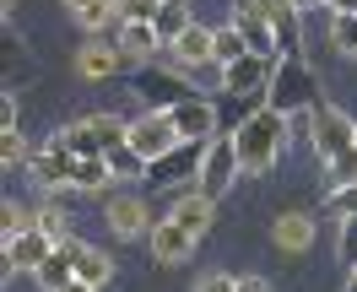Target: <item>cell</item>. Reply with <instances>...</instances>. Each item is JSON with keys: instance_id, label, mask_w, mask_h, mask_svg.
Listing matches in <instances>:
<instances>
[{"instance_id": "cell-10", "label": "cell", "mask_w": 357, "mask_h": 292, "mask_svg": "<svg viewBox=\"0 0 357 292\" xmlns=\"http://www.w3.org/2000/svg\"><path fill=\"white\" fill-rule=\"evenodd\" d=\"M76 152H70L66 141L54 135V141H44L33 157H27V168H33V179L44 184V190H70V179H76Z\"/></svg>"}, {"instance_id": "cell-41", "label": "cell", "mask_w": 357, "mask_h": 292, "mask_svg": "<svg viewBox=\"0 0 357 292\" xmlns=\"http://www.w3.org/2000/svg\"><path fill=\"white\" fill-rule=\"evenodd\" d=\"M0 6H6V11H11V6H17V0H0Z\"/></svg>"}, {"instance_id": "cell-6", "label": "cell", "mask_w": 357, "mask_h": 292, "mask_svg": "<svg viewBox=\"0 0 357 292\" xmlns=\"http://www.w3.org/2000/svg\"><path fill=\"white\" fill-rule=\"evenodd\" d=\"M309 135H314V152H319L325 162L357 152V125L341 109H331V103H319V109L309 114Z\"/></svg>"}, {"instance_id": "cell-9", "label": "cell", "mask_w": 357, "mask_h": 292, "mask_svg": "<svg viewBox=\"0 0 357 292\" xmlns=\"http://www.w3.org/2000/svg\"><path fill=\"white\" fill-rule=\"evenodd\" d=\"M238 174H244L238 141H233V135H227V141H211V146H206V162H201V190L211 195V201H222Z\"/></svg>"}, {"instance_id": "cell-1", "label": "cell", "mask_w": 357, "mask_h": 292, "mask_svg": "<svg viewBox=\"0 0 357 292\" xmlns=\"http://www.w3.org/2000/svg\"><path fill=\"white\" fill-rule=\"evenodd\" d=\"M233 141H238L244 174H271L276 157H282V141H287V119L276 109H255V114H244V125L233 130Z\"/></svg>"}, {"instance_id": "cell-11", "label": "cell", "mask_w": 357, "mask_h": 292, "mask_svg": "<svg viewBox=\"0 0 357 292\" xmlns=\"http://www.w3.org/2000/svg\"><path fill=\"white\" fill-rule=\"evenodd\" d=\"M168 217H174L184 233H195V238H201L206 227L217 222V201L206 195L201 184H184V190H174V206H168Z\"/></svg>"}, {"instance_id": "cell-38", "label": "cell", "mask_w": 357, "mask_h": 292, "mask_svg": "<svg viewBox=\"0 0 357 292\" xmlns=\"http://www.w3.org/2000/svg\"><path fill=\"white\" fill-rule=\"evenodd\" d=\"M66 292H98V287H87V282H70V287Z\"/></svg>"}, {"instance_id": "cell-17", "label": "cell", "mask_w": 357, "mask_h": 292, "mask_svg": "<svg viewBox=\"0 0 357 292\" xmlns=\"http://www.w3.org/2000/svg\"><path fill=\"white\" fill-rule=\"evenodd\" d=\"M49 254H54V238L38 233V227H27V233H17V238H6V270H38Z\"/></svg>"}, {"instance_id": "cell-7", "label": "cell", "mask_w": 357, "mask_h": 292, "mask_svg": "<svg viewBox=\"0 0 357 292\" xmlns=\"http://www.w3.org/2000/svg\"><path fill=\"white\" fill-rule=\"evenodd\" d=\"M135 92L146 98V109H162V114L195 98V87H190L184 70H162V66H141L135 70Z\"/></svg>"}, {"instance_id": "cell-29", "label": "cell", "mask_w": 357, "mask_h": 292, "mask_svg": "<svg viewBox=\"0 0 357 292\" xmlns=\"http://www.w3.org/2000/svg\"><path fill=\"white\" fill-rule=\"evenodd\" d=\"M325 211H331V217H341V222H347V217H357V184L331 190V195H325Z\"/></svg>"}, {"instance_id": "cell-39", "label": "cell", "mask_w": 357, "mask_h": 292, "mask_svg": "<svg viewBox=\"0 0 357 292\" xmlns=\"http://www.w3.org/2000/svg\"><path fill=\"white\" fill-rule=\"evenodd\" d=\"M292 6H298V11H303V6H325V0H292Z\"/></svg>"}, {"instance_id": "cell-30", "label": "cell", "mask_w": 357, "mask_h": 292, "mask_svg": "<svg viewBox=\"0 0 357 292\" xmlns=\"http://www.w3.org/2000/svg\"><path fill=\"white\" fill-rule=\"evenodd\" d=\"M325 184H331V190H341V184H357V152H347V157L325 162Z\"/></svg>"}, {"instance_id": "cell-8", "label": "cell", "mask_w": 357, "mask_h": 292, "mask_svg": "<svg viewBox=\"0 0 357 292\" xmlns=\"http://www.w3.org/2000/svg\"><path fill=\"white\" fill-rule=\"evenodd\" d=\"M174 146H178V130L162 109H146L141 119H130V152L146 162V168H152L162 152H174Z\"/></svg>"}, {"instance_id": "cell-22", "label": "cell", "mask_w": 357, "mask_h": 292, "mask_svg": "<svg viewBox=\"0 0 357 292\" xmlns=\"http://www.w3.org/2000/svg\"><path fill=\"white\" fill-rule=\"evenodd\" d=\"M119 66H125V54H119V49H109V44H98V38L76 54V70H82L87 82H103V76H114Z\"/></svg>"}, {"instance_id": "cell-25", "label": "cell", "mask_w": 357, "mask_h": 292, "mask_svg": "<svg viewBox=\"0 0 357 292\" xmlns=\"http://www.w3.org/2000/svg\"><path fill=\"white\" fill-rule=\"evenodd\" d=\"M244 54H255V49L244 44V33H238V27L227 22V27H217V66H238V60H244Z\"/></svg>"}, {"instance_id": "cell-32", "label": "cell", "mask_w": 357, "mask_h": 292, "mask_svg": "<svg viewBox=\"0 0 357 292\" xmlns=\"http://www.w3.org/2000/svg\"><path fill=\"white\" fill-rule=\"evenodd\" d=\"M0 222H6V238H17V233H27V227H33V211H27V206H17V201H6Z\"/></svg>"}, {"instance_id": "cell-12", "label": "cell", "mask_w": 357, "mask_h": 292, "mask_svg": "<svg viewBox=\"0 0 357 292\" xmlns=\"http://www.w3.org/2000/svg\"><path fill=\"white\" fill-rule=\"evenodd\" d=\"M82 238H66V244H54V254H49L44 266L33 270V276H38V287L44 292H66L70 282H76V266H82Z\"/></svg>"}, {"instance_id": "cell-19", "label": "cell", "mask_w": 357, "mask_h": 292, "mask_svg": "<svg viewBox=\"0 0 357 292\" xmlns=\"http://www.w3.org/2000/svg\"><path fill=\"white\" fill-rule=\"evenodd\" d=\"M233 27L244 33V44L255 49V54H282V49H276V33H271V22L255 11V6H249V0H238V6H233Z\"/></svg>"}, {"instance_id": "cell-31", "label": "cell", "mask_w": 357, "mask_h": 292, "mask_svg": "<svg viewBox=\"0 0 357 292\" xmlns=\"http://www.w3.org/2000/svg\"><path fill=\"white\" fill-rule=\"evenodd\" d=\"M335 254H341V266L357 270V217H347L341 222V238H335Z\"/></svg>"}, {"instance_id": "cell-27", "label": "cell", "mask_w": 357, "mask_h": 292, "mask_svg": "<svg viewBox=\"0 0 357 292\" xmlns=\"http://www.w3.org/2000/svg\"><path fill=\"white\" fill-rule=\"evenodd\" d=\"M162 6H168V0H114V17H119V27L125 22H157Z\"/></svg>"}, {"instance_id": "cell-35", "label": "cell", "mask_w": 357, "mask_h": 292, "mask_svg": "<svg viewBox=\"0 0 357 292\" xmlns=\"http://www.w3.org/2000/svg\"><path fill=\"white\" fill-rule=\"evenodd\" d=\"M238 292H271L266 276H238Z\"/></svg>"}, {"instance_id": "cell-36", "label": "cell", "mask_w": 357, "mask_h": 292, "mask_svg": "<svg viewBox=\"0 0 357 292\" xmlns=\"http://www.w3.org/2000/svg\"><path fill=\"white\" fill-rule=\"evenodd\" d=\"M331 6V17H357V0H325Z\"/></svg>"}, {"instance_id": "cell-5", "label": "cell", "mask_w": 357, "mask_h": 292, "mask_svg": "<svg viewBox=\"0 0 357 292\" xmlns=\"http://www.w3.org/2000/svg\"><path fill=\"white\" fill-rule=\"evenodd\" d=\"M206 146H211V141H178L174 152H162V157L146 168V179H152L157 190H184V184H201Z\"/></svg>"}, {"instance_id": "cell-14", "label": "cell", "mask_w": 357, "mask_h": 292, "mask_svg": "<svg viewBox=\"0 0 357 292\" xmlns=\"http://www.w3.org/2000/svg\"><path fill=\"white\" fill-rule=\"evenodd\" d=\"M146 244H152L157 266H184V260L195 254V233H184V227L168 217V222H157L152 233H146Z\"/></svg>"}, {"instance_id": "cell-3", "label": "cell", "mask_w": 357, "mask_h": 292, "mask_svg": "<svg viewBox=\"0 0 357 292\" xmlns=\"http://www.w3.org/2000/svg\"><path fill=\"white\" fill-rule=\"evenodd\" d=\"M266 109H276L282 119L319 109V76L303 66V54H298V60H282V70H276V82H271V92H266Z\"/></svg>"}, {"instance_id": "cell-13", "label": "cell", "mask_w": 357, "mask_h": 292, "mask_svg": "<svg viewBox=\"0 0 357 292\" xmlns=\"http://www.w3.org/2000/svg\"><path fill=\"white\" fill-rule=\"evenodd\" d=\"M249 6H255V11L271 22L282 60H298V6H292V0H249Z\"/></svg>"}, {"instance_id": "cell-18", "label": "cell", "mask_w": 357, "mask_h": 292, "mask_svg": "<svg viewBox=\"0 0 357 292\" xmlns=\"http://www.w3.org/2000/svg\"><path fill=\"white\" fill-rule=\"evenodd\" d=\"M168 54H174L184 70H195V66H217V27H201V22H195L174 49H168Z\"/></svg>"}, {"instance_id": "cell-20", "label": "cell", "mask_w": 357, "mask_h": 292, "mask_svg": "<svg viewBox=\"0 0 357 292\" xmlns=\"http://www.w3.org/2000/svg\"><path fill=\"white\" fill-rule=\"evenodd\" d=\"M314 217H303V211H282V217H276V222H271V238H276V244L287 249V254H303V249L314 244Z\"/></svg>"}, {"instance_id": "cell-28", "label": "cell", "mask_w": 357, "mask_h": 292, "mask_svg": "<svg viewBox=\"0 0 357 292\" xmlns=\"http://www.w3.org/2000/svg\"><path fill=\"white\" fill-rule=\"evenodd\" d=\"M331 44L335 54H357V17H331Z\"/></svg>"}, {"instance_id": "cell-2", "label": "cell", "mask_w": 357, "mask_h": 292, "mask_svg": "<svg viewBox=\"0 0 357 292\" xmlns=\"http://www.w3.org/2000/svg\"><path fill=\"white\" fill-rule=\"evenodd\" d=\"M76 157H114L119 146H130V119H119V114H87V119H76L60 130Z\"/></svg>"}, {"instance_id": "cell-33", "label": "cell", "mask_w": 357, "mask_h": 292, "mask_svg": "<svg viewBox=\"0 0 357 292\" xmlns=\"http://www.w3.org/2000/svg\"><path fill=\"white\" fill-rule=\"evenodd\" d=\"M27 157V146H22V135L17 130H0V162L11 168V162H22Z\"/></svg>"}, {"instance_id": "cell-4", "label": "cell", "mask_w": 357, "mask_h": 292, "mask_svg": "<svg viewBox=\"0 0 357 292\" xmlns=\"http://www.w3.org/2000/svg\"><path fill=\"white\" fill-rule=\"evenodd\" d=\"M276 70H282V54H244L238 66L222 70V92L244 98L249 109H266V92L276 82Z\"/></svg>"}, {"instance_id": "cell-16", "label": "cell", "mask_w": 357, "mask_h": 292, "mask_svg": "<svg viewBox=\"0 0 357 292\" xmlns=\"http://www.w3.org/2000/svg\"><path fill=\"white\" fill-rule=\"evenodd\" d=\"M168 119H174L178 141H217V109L206 103V98H190V103H178V109H168Z\"/></svg>"}, {"instance_id": "cell-21", "label": "cell", "mask_w": 357, "mask_h": 292, "mask_svg": "<svg viewBox=\"0 0 357 292\" xmlns=\"http://www.w3.org/2000/svg\"><path fill=\"white\" fill-rule=\"evenodd\" d=\"M119 54H125V60H135V70L146 66V54H157V49H162V38H157V22H125L119 27Z\"/></svg>"}, {"instance_id": "cell-24", "label": "cell", "mask_w": 357, "mask_h": 292, "mask_svg": "<svg viewBox=\"0 0 357 292\" xmlns=\"http://www.w3.org/2000/svg\"><path fill=\"white\" fill-rule=\"evenodd\" d=\"M33 227L49 233L54 244H66V238H70V217H66V206H60V201H44V206H38V211H33Z\"/></svg>"}, {"instance_id": "cell-40", "label": "cell", "mask_w": 357, "mask_h": 292, "mask_svg": "<svg viewBox=\"0 0 357 292\" xmlns=\"http://www.w3.org/2000/svg\"><path fill=\"white\" fill-rule=\"evenodd\" d=\"M347 292H357V270H352V282H347Z\"/></svg>"}, {"instance_id": "cell-15", "label": "cell", "mask_w": 357, "mask_h": 292, "mask_svg": "<svg viewBox=\"0 0 357 292\" xmlns=\"http://www.w3.org/2000/svg\"><path fill=\"white\" fill-rule=\"evenodd\" d=\"M103 222L119 233V238H141V233H152V211H146V201L141 195H114L109 211H103Z\"/></svg>"}, {"instance_id": "cell-37", "label": "cell", "mask_w": 357, "mask_h": 292, "mask_svg": "<svg viewBox=\"0 0 357 292\" xmlns=\"http://www.w3.org/2000/svg\"><path fill=\"white\" fill-rule=\"evenodd\" d=\"M70 11H76V17H82V11H92V6H103V0H66Z\"/></svg>"}, {"instance_id": "cell-23", "label": "cell", "mask_w": 357, "mask_h": 292, "mask_svg": "<svg viewBox=\"0 0 357 292\" xmlns=\"http://www.w3.org/2000/svg\"><path fill=\"white\" fill-rule=\"evenodd\" d=\"M109 276H114V260L103 254V249H82V266H76V282H87V287H109Z\"/></svg>"}, {"instance_id": "cell-34", "label": "cell", "mask_w": 357, "mask_h": 292, "mask_svg": "<svg viewBox=\"0 0 357 292\" xmlns=\"http://www.w3.org/2000/svg\"><path fill=\"white\" fill-rule=\"evenodd\" d=\"M109 168H114V179H119V174H146V162L135 157L130 146H119V152H114V157H109Z\"/></svg>"}, {"instance_id": "cell-26", "label": "cell", "mask_w": 357, "mask_h": 292, "mask_svg": "<svg viewBox=\"0 0 357 292\" xmlns=\"http://www.w3.org/2000/svg\"><path fill=\"white\" fill-rule=\"evenodd\" d=\"M109 179H114L109 157H82V162H76V179H70V190H103Z\"/></svg>"}]
</instances>
